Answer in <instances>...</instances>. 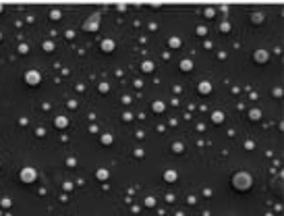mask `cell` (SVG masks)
I'll return each mask as SVG.
<instances>
[{
    "mask_svg": "<svg viewBox=\"0 0 284 216\" xmlns=\"http://www.w3.org/2000/svg\"><path fill=\"white\" fill-rule=\"evenodd\" d=\"M199 92H201V94H209V92H211V85H209L207 81H201V83H199Z\"/></svg>",
    "mask_w": 284,
    "mask_h": 216,
    "instance_id": "obj_9",
    "label": "cell"
},
{
    "mask_svg": "<svg viewBox=\"0 0 284 216\" xmlns=\"http://www.w3.org/2000/svg\"><path fill=\"white\" fill-rule=\"evenodd\" d=\"M154 110L156 112H162L164 110V104H162V102H154Z\"/></svg>",
    "mask_w": 284,
    "mask_h": 216,
    "instance_id": "obj_22",
    "label": "cell"
},
{
    "mask_svg": "<svg viewBox=\"0 0 284 216\" xmlns=\"http://www.w3.org/2000/svg\"><path fill=\"white\" fill-rule=\"evenodd\" d=\"M253 183L251 175H247V172H236V175L232 177V185L238 189V191H245V189H249Z\"/></svg>",
    "mask_w": 284,
    "mask_h": 216,
    "instance_id": "obj_1",
    "label": "cell"
},
{
    "mask_svg": "<svg viewBox=\"0 0 284 216\" xmlns=\"http://www.w3.org/2000/svg\"><path fill=\"white\" fill-rule=\"evenodd\" d=\"M44 50H46V52H52V50H54V42H44Z\"/></svg>",
    "mask_w": 284,
    "mask_h": 216,
    "instance_id": "obj_16",
    "label": "cell"
},
{
    "mask_svg": "<svg viewBox=\"0 0 284 216\" xmlns=\"http://www.w3.org/2000/svg\"><path fill=\"white\" fill-rule=\"evenodd\" d=\"M100 92H102V94L108 92V83H100Z\"/></svg>",
    "mask_w": 284,
    "mask_h": 216,
    "instance_id": "obj_24",
    "label": "cell"
},
{
    "mask_svg": "<svg viewBox=\"0 0 284 216\" xmlns=\"http://www.w3.org/2000/svg\"><path fill=\"white\" fill-rule=\"evenodd\" d=\"M95 177L100 179V181H106V179H108V170H106V168H100V170L95 172Z\"/></svg>",
    "mask_w": 284,
    "mask_h": 216,
    "instance_id": "obj_11",
    "label": "cell"
},
{
    "mask_svg": "<svg viewBox=\"0 0 284 216\" xmlns=\"http://www.w3.org/2000/svg\"><path fill=\"white\" fill-rule=\"evenodd\" d=\"M0 40H2V33H0Z\"/></svg>",
    "mask_w": 284,
    "mask_h": 216,
    "instance_id": "obj_29",
    "label": "cell"
},
{
    "mask_svg": "<svg viewBox=\"0 0 284 216\" xmlns=\"http://www.w3.org/2000/svg\"><path fill=\"white\" fill-rule=\"evenodd\" d=\"M154 204H156L154 197H147V200H145V206H154Z\"/></svg>",
    "mask_w": 284,
    "mask_h": 216,
    "instance_id": "obj_26",
    "label": "cell"
},
{
    "mask_svg": "<svg viewBox=\"0 0 284 216\" xmlns=\"http://www.w3.org/2000/svg\"><path fill=\"white\" fill-rule=\"evenodd\" d=\"M35 133H38V137H44V133H46V131H44V129L40 127V129H38V131H35Z\"/></svg>",
    "mask_w": 284,
    "mask_h": 216,
    "instance_id": "obj_27",
    "label": "cell"
},
{
    "mask_svg": "<svg viewBox=\"0 0 284 216\" xmlns=\"http://www.w3.org/2000/svg\"><path fill=\"white\" fill-rule=\"evenodd\" d=\"M100 141H102L104 145H110V143H112V135H108V133L102 135V137H100Z\"/></svg>",
    "mask_w": 284,
    "mask_h": 216,
    "instance_id": "obj_13",
    "label": "cell"
},
{
    "mask_svg": "<svg viewBox=\"0 0 284 216\" xmlns=\"http://www.w3.org/2000/svg\"><path fill=\"white\" fill-rule=\"evenodd\" d=\"M259 114H261V112H259V110H255V108H253V110L249 112V116H251L253 120H257V118H259Z\"/></svg>",
    "mask_w": 284,
    "mask_h": 216,
    "instance_id": "obj_21",
    "label": "cell"
},
{
    "mask_svg": "<svg viewBox=\"0 0 284 216\" xmlns=\"http://www.w3.org/2000/svg\"><path fill=\"white\" fill-rule=\"evenodd\" d=\"M0 166H2V162H0Z\"/></svg>",
    "mask_w": 284,
    "mask_h": 216,
    "instance_id": "obj_30",
    "label": "cell"
},
{
    "mask_svg": "<svg viewBox=\"0 0 284 216\" xmlns=\"http://www.w3.org/2000/svg\"><path fill=\"white\" fill-rule=\"evenodd\" d=\"M83 27H85L87 31H93V29L97 27V15H93V17H91V21H89V23H85Z\"/></svg>",
    "mask_w": 284,
    "mask_h": 216,
    "instance_id": "obj_5",
    "label": "cell"
},
{
    "mask_svg": "<svg viewBox=\"0 0 284 216\" xmlns=\"http://www.w3.org/2000/svg\"><path fill=\"white\" fill-rule=\"evenodd\" d=\"M29 52V46L27 44H19V54H27Z\"/></svg>",
    "mask_w": 284,
    "mask_h": 216,
    "instance_id": "obj_18",
    "label": "cell"
},
{
    "mask_svg": "<svg viewBox=\"0 0 284 216\" xmlns=\"http://www.w3.org/2000/svg\"><path fill=\"white\" fill-rule=\"evenodd\" d=\"M255 60L257 63H265V60H268V52H265V50H257L255 52Z\"/></svg>",
    "mask_w": 284,
    "mask_h": 216,
    "instance_id": "obj_6",
    "label": "cell"
},
{
    "mask_svg": "<svg viewBox=\"0 0 284 216\" xmlns=\"http://www.w3.org/2000/svg\"><path fill=\"white\" fill-rule=\"evenodd\" d=\"M100 48H102V52H112V50H114V42L112 40H102Z\"/></svg>",
    "mask_w": 284,
    "mask_h": 216,
    "instance_id": "obj_4",
    "label": "cell"
},
{
    "mask_svg": "<svg viewBox=\"0 0 284 216\" xmlns=\"http://www.w3.org/2000/svg\"><path fill=\"white\" fill-rule=\"evenodd\" d=\"M211 118H214V123H222L224 114H222V112H214V114H211Z\"/></svg>",
    "mask_w": 284,
    "mask_h": 216,
    "instance_id": "obj_17",
    "label": "cell"
},
{
    "mask_svg": "<svg viewBox=\"0 0 284 216\" xmlns=\"http://www.w3.org/2000/svg\"><path fill=\"white\" fill-rule=\"evenodd\" d=\"M2 11H4V6H2V4H0V13H2Z\"/></svg>",
    "mask_w": 284,
    "mask_h": 216,
    "instance_id": "obj_28",
    "label": "cell"
},
{
    "mask_svg": "<svg viewBox=\"0 0 284 216\" xmlns=\"http://www.w3.org/2000/svg\"><path fill=\"white\" fill-rule=\"evenodd\" d=\"M0 206H2V208H11V200H8V197H2V200H0Z\"/></svg>",
    "mask_w": 284,
    "mask_h": 216,
    "instance_id": "obj_19",
    "label": "cell"
},
{
    "mask_svg": "<svg viewBox=\"0 0 284 216\" xmlns=\"http://www.w3.org/2000/svg\"><path fill=\"white\" fill-rule=\"evenodd\" d=\"M141 71H143V73H152V71H154V63H149V60H145V63L141 65Z\"/></svg>",
    "mask_w": 284,
    "mask_h": 216,
    "instance_id": "obj_10",
    "label": "cell"
},
{
    "mask_svg": "<svg viewBox=\"0 0 284 216\" xmlns=\"http://www.w3.org/2000/svg\"><path fill=\"white\" fill-rule=\"evenodd\" d=\"M191 67H193L191 60H181V69L183 71H191Z\"/></svg>",
    "mask_w": 284,
    "mask_h": 216,
    "instance_id": "obj_12",
    "label": "cell"
},
{
    "mask_svg": "<svg viewBox=\"0 0 284 216\" xmlns=\"http://www.w3.org/2000/svg\"><path fill=\"white\" fill-rule=\"evenodd\" d=\"M50 19H54V21L60 19V11H58V8H52V11H50Z\"/></svg>",
    "mask_w": 284,
    "mask_h": 216,
    "instance_id": "obj_14",
    "label": "cell"
},
{
    "mask_svg": "<svg viewBox=\"0 0 284 216\" xmlns=\"http://www.w3.org/2000/svg\"><path fill=\"white\" fill-rule=\"evenodd\" d=\"M168 44H170V48H179L181 46V40L179 38H170V40H168Z\"/></svg>",
    "mask_w": 284,
    "mask_h": 216,
    "instance_id": "obj_15",
    "label": "cell"
},
{
    "mask_svg": "<svg viewBox=\"0 0 284 216\" xmlns=\"http://www.w3.org/2000/svg\"><path fill=\"white\" fill-rule=\"evenodd\" d=\"M172 150H174L176 154H181V152L185 150V145H183V143H174V145H172Z\"/></svg>",
    "mask_w": 284,
    "mask_h": 216,
    "instance_id": "obj_20",
    "label": "cell"
},
{
    "mask_svg": "<svg viewBox=\"0 0 284 216\" xmlns=\"http://www.w3.org/2000/svg\"><path fill=\"white\" fill-rule=\"evenodd\" d=\"M75 164H77L75 158H66V166H75Z\"/></svg>",
    "mask_w": 284,
    "mask_h": 216,
    "instance_id": "obj_25",
    "label": "cell"
},
{
    "mask_svg": "<svg viewBox=\"0 0 284 216\" xmlns=\"http://www.w3.org/2000/svg\"><path fill=\"white\" fill-rule=\"evenodd\" d=\"M25 81H27V85H40L42 73L38 71V69H29V71L25 73Z\"/></svg>",
    "mask_w": 284,
    "mask_h": 216,
    "instance_id": "obj_3",
    "label": "cell"
},
{
    "mask_svg": "<svg viewBox=\"0 0 284 216\" xmlns=\"http://www.w3.org/2000/svg\"><path fill=\"white\" fill-rule=\"evenodd\" d=\"M253 23H261V15H259V13L253 15Z\"/></svg>",
    "mask_w": 284,
    "mask_h": 216,
    "instance_id": "obj_23",
    "label": "cell"
},
{
    "mask_svg": "<svg viewBox=\"0 0 284 216\" xmlns=\"http://www.w3.org/2000/svg\"><path fill=\"white\" fill-rule=\"evenodd\" d=\"M54 123H56V127L64 129V127L68 125V118H66V116H56V120H54Z\"/></svg>",
    "mask_w": 284,
    "mask_h": 216,
    "instance_id": "obj_8",
    "label": "cell"
},
{
    "mask_svg": "<svg viewBox=\"0 0 284 216\" xmlns=\"http://www.w3.org/2000/svg\"><path fill=\"white\" fill-rule=\"evenodd\" d=\"M19 179L23 181V183H35V179H38V170L35 168H31V166H25V168H21V172H19Z\"/></svg>",
    "mask_w": 284,
    "mask_h": 216,
    "instance_id": "obj_2",
    "label": "cell"
},
{
    "mask_svg": "<svg viewBox=\"0 0 284 216\" xmlns=\"http://www.w3.org/2000/svg\"><path fill=\"white\" fill-rule=\"evenodd\" d=\"M164 179L168 181V183H172V181H176V170H172V168H168V170L164 172Z\"/></svg>",
    "mask_w": 284,
    "mask_h": 216,
    "instance_id": "obj_7",
    "label": "cell"
}]
</instances>
